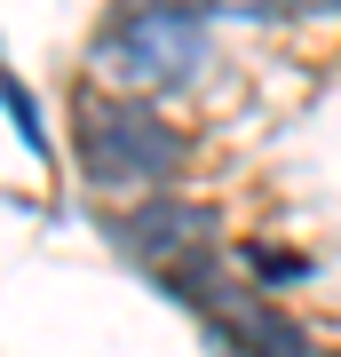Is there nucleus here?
I'll return each instance as SVG.
<instances>
[{"label": "nucleus", "mask_w": 341, "mask_h": 357, "mask_svg": "<svg viewBox=\"0 0 341 357\" xmlns=\"http://www.w3.org/2000/svg\"><path fill=\"white\" fill-rule=\"evenodd\" d=\"M112 246L127 262H143V270H183V262H206V255H222V215L206 199H190V191H159V199H135V206H119L112 222Z\"/></svg>", "instance_id": "7ed1b4c3"}, {"label": "nucleus", "mask_w": 341, "mask_h": 357, "mask_svg": "<svg viewBox=\"0 0 341 357\" xmlns=\"http://www.w3.org/2000/svg\"><path fill=\"white\" fill-rule=\"evenodd\" d=\"M238 270L254 286H294V278H310V255H294V246H238Z\"/></svg>", "instance_id": "20e7f679"}, {"label": "nucleus", "mask_w": 341, "mask_h": 357, "mask_svg": "<svg viewBox=\"0 0 341 357\" xmlns=\"http://www.w3.org/2000/svg\"><path fill=\"white\" fill-rule=\"evenodd\" d=\"M278 24H310V16H341V0H270Z\"/></svg>", "instance_id": "423d86ee"}, {"label": "nucleus", "mask_w": 341, "mask_h": 357, "mask_svg": "<svg viewBox=\"0 0 341 357\" xmlns=\"http://www.w3.org/2000/svg\"><path fill=\"white\" fill-rule=\"evenodd\" d=\"M206 0H112V16L88 32V72L119 96H175L206 72Z\"/></svg>", "instance_id": "f03ea898"}, {"label": "nucleus", "mask_w": 341, "mask_h": 357, "mask_svg": "<svg viewBox=\"0 0 341 357\" xmlns=\"http://www.w3.org/2000/svg\"><path fill=\"white\" fill-rule=\"evenodd\" d=\"M72 151H79L88 191L127 199V206L190 183V135L159 112V103L119 96V88H103V79H72Z\"/></svg>", "instance_id": "f257e3e1"}, {"label": "nucleus", "mask_w": 341, "mask_h": 357, "mask_svg": "<svg viewBox=\"0 0 341 357\" xmlns=\"http://www.w3.org/2000/svg\"><path fill=\"white\" fill-rule=\"evenodd\" d=\"M0 112L16 119V135H24L32 151H48V128H40V112H32V96H24V79H8V72H0Z\"/></svg>", "instance_id": "39448f33"}]
</instances>
